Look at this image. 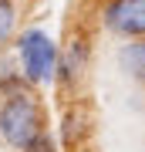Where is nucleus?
<instances>
[{"mask_svg":"<svg viewBox=\"0 0 145 152\" xmlns=\"http://www.w3.org/2000/svg\"><path fill=\"white\" fill-rule=\"evenodd\" d=\"M101 27L115 37H145V0H105Z\"/></svg>","mask_w":145,"mask_h":152,"instance_id":"3","label":"nucleus"},{"mask_svg":"<svg viewBox=\"0 0 145 152\" xmlns=\"http://www.w3.org/2000/svg\"><path fill=\"white\" fill-rule=\"evenodd\" d=\"M41 132H47V112L31 88H17V91L0 95V139H4V145L20 152Z\"/></svg>","mask_w":145,"mask_h":152,"instance_id":"1","label":"nucleus"},{"mask_svg":"<svg viewBox=\"0 0 145 152\" xmlns=\"http://www.w3.org/2000/svg\"><path fill=\"white\" fill-rule=\"evenodd\" d=\"M118 68L132 81L145 85V37H132L128 44H122L118 51Z\"/></svg>","mask_w":145,"mask_h":152,"instance_id":"5","label":"nucleus"},{"mask_svg":"<svg viewBox=\"0 0 145 152\" xmlns=\"http://www.w3.org/2000/svg\"><path fill=\"white\" fill-rule=\"evenodd\" d=\"M85 68H88V44L85 41H71L68 51H61V58H58V78H54V81L71 88L81 75H85Z\"/></svg>","mask_w":145,"mask_h":152,"instance_id":"4","label":"nucleus"},{"mask_svg":"<svg viewBox=\"0 0 145 152\" xmlns=\"http://www.w3.org/2000/svg\"><path fill=\"white\" fill-rule=\"evenodd\" d=\"M14 51H17V68L20 75L31 81L34 88L41 85H51L58 78V58H61V48L54 44V37L41 27H31V31H20L14 37Z\"/></svg>","mask_w":145,"mask_h":152,"instance_id":"2","label":"nucleus"},{"mask_svg":"<svg viewBox=\"0 0 145 152\" xmlns=\"http://www.w3.org/2000/svg\"><path fill=\"white\" fill-rule=\"evenodd\" d=\"M61 135H64L68 145H74V142L85 135V112L81 108H68L64 118H61Z\"/></svg>","mask_w":145,"mask_h":152,"instance_id":"7","label":"nucleus"},{"mask_svg":"<svg viewBox=\"0 0 145 152\" xmlns=\"http://www.w3.org/2000/svg\"><path fill=\"white\" fill-rule=\"evenodd\" d=\"M17 27H20V4L0 0V48H7L17 37Z\"/></svg>","mask_w":145,"mask_h":152,"instance_id":"6","label":"nucleus"},{"mask_svg":"<svg viewBox=\"0 0 145 152\" xmlns=\"http://www.w3.org/2000/svg\"><path fill=\"white\" fill-rule=\"evenodd\" d=\"M20 152H58V142L51 139V132H41V135L34 139L31 145H24Z\"/></svg>","mask_w":145,"mask_h":152,"instance_id":"8","label":"nucleus"}]
</instances>
